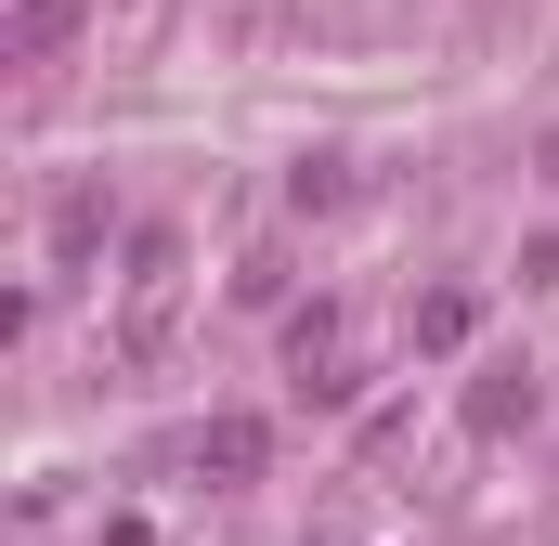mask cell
<instances>
[{"mask_svg": "<svg viewBox=\"0 0 559 546\" xmlns=\"http://www.w3.org/2000/svg\"><path fill=\"white\" fill-rule=\"evenodd\" d=\"M169 286H182V235H131V352H156Z\"/></svg>", "mask_w": 559, "mask_h": 546, "instance_id": "6da1fadb", "label": "cell"}, {"mask_svg": "<svg viewBox=\"0 0 559 546\" xmlns=\"http://www.w3.org/2000/svg\"><path fill=\"white\" fill-rule=\"evenodd\" d=\"M79 13H92V0H13V26H0V52H13V66H52V52L79 39Z\"/></svg>", "mask_w": 559, "mask_h": 546, "instance_id": "7a4b0ae2", "label": "cell"}, {"mask_svg": "<svg viewBox=\"0 0 559 546\" xmlns=\"http://www.w3.org/2000/svg\"><path fill=\"white\" fill-rule=\"evenodd\" d=\"M195 468H209V482H248V468H261V416H209V429H195Z\"/></svg>", "mask_w": 559, "mask_h": 546, "instance_id": "3957f363", "label": "cell"}, {"mask_svg": "<svg viewBox=\"0 0 559 546\" xmlns=\"http://www.w3.org/2000/svg\"><path fill=\"white\" fill-rule=\"evenodd\" d=\"M468 325H481V299H468V286H429V299H417V352H429V365H442V352H468Z\"/></svg>", "mask_w": 559, "mask_h": 546, "instance_id": "277c9868", "label": "cell"}, {"mask_svg": "<svg viewBox=\"0 0 559 546\" xmlns=\"http://www.w3.org/2000/svg\"><path fill=\"white\" fill-rule=\"evenodd\" d=\"M338 195H352V169H338V156H312V169H286V209H299V222H312V209H338Z\"/></svg>", "mask_w": 559, "mask_h": 546, "instance_id": "5b68a950", "label": "cell"}, {"mask_svg": "<svg viewBox=\"0 0 559 546\" xmlns=\"http://www.w3.org/2000/svg\"><path fill=\"white\" fill-rule=\"evenodd\" d=\"M508 416H534V378H481L468 391V429H508Z\"/></svg>", "mask_w": 559, "mask_h": 546, "instance_id": "8992f818", "label": "cell"}]
</instances>
